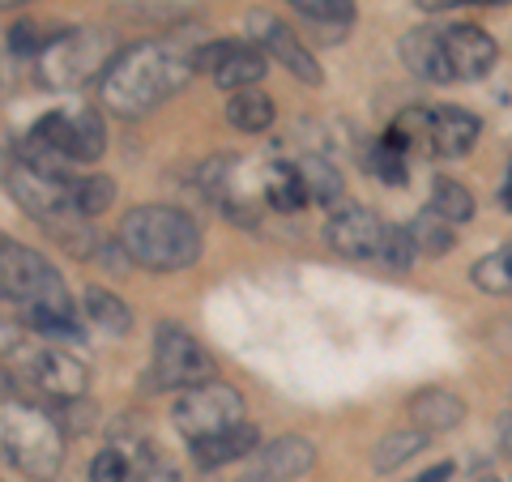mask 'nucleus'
<instances>
[{"label":"nucleus","mask_w":512,"mask_h":482,"mask_svg":"<svg viewBox=\"0 0 512 482\" xmlns=\"http://www.w3.org/2000/svg\"><path fill=\"white\" fill-rule=\"evenodd\" d=\"M197 47L201 43H180V39H146V43L124 47L99 82L103 107L124 120H137L146 111L163 107L171 94H180L192 82Z\"/></svg>","instance_id":"1"},{"label":"nucleus","mask_w":512,"mask_h":482,"mask_svg":"<svg viewBox=\"0 0 512 482\" xmlns=\"http://www.w3.org/2000/svg\"><path fill=\"white\" fill-rule=\"evenodd\" d=\"M0 286H5L9 308H22V316L39 333H47V337H77L82 333L60 273L47 265L39 252L5 239V244H0Z\"/></svg>","instance_id":"2"},{"label":"nucleus","mask_w":512,"mask_h":482,"mask_svg":"<svg viewBox=\"0 0 512 482\" xmlns=\"http://www.w3.org/2000/svg\"><path fill=\"white\" fill-rule=\"evenodd\" d=\"M120 244L128 261L150 273L188 269L201 256V227L171 205H137L120 218Z\"/></svg>","instance_id":"3"},{"label":"nucleus","mask_w":512,"mask_h":482,"mask_svg":"<svg viewBox=\"0 0 512 482\" xmlns=\"http://www.w3.org/2000/svg\"><path fill=\"white\" fill-rule=\"evenodd\" d=\"M0 436H5V457L9 465L30 478V482H52L64 465V431L56 414H43L26 401L5 397V414H0Z\"/></svg>","instance_id":"4"},{"label":"nucleus","mask_w":512,"mask_h":482,"mask_svg":"<svg viewBox=\"0 0 512 482\" xmlns=\"http://www.w3.org/2000/svg\"><path fill=\"white\" fill-rule=\"evenodd\" d=\"M116 56H120V43L107 30H64V35L47 39L39 56V73L47 86L73 90V86L94 82V77L103 82Z\"/></svg>","instance_id":"5"},{"label":"nucleus","mask_w":512,"mask_h":482,"mask_svg":"<svg viewBox=\"0 0 512 482\" xmlns=\"http://www.w3.org/2000/svg\"><path fill=\"white\" fill-rule=\"evenodd\" d=\"M214 380V359L205 355V346L180 325H158L154 333V359H150V372L146 384L158 389H197V384Z\"/></svg>","instance_id":"6"},{"label":"nucleus","mask_w":512,"mask_h":482,"mask_svg":"<svg viewBox=\"0 0 512 482\" xmlns=\"http://www.w3.org/2000/svg\"><path fill=\"white\" fill-rule=\"evenodd\" d=\"M171 419L188 436V444H197V440L222 436V431L244 423V397H239L227 380H205L197 389H184L175 397Z\"/></svg>","instance_id":"7"},{"label":"nucleus","mask_w":512,"mask_h":482,"mask_svg":"<svg viewBox=\"0 0 512 482\" xmlns=\"http://www.w3.org/2000/svg\"><path fill=\"white\" fill-rule=\"evenodd\" d=\"M30 137L47 146L52 154L69 158V163H99L103 150H107V128H103V116L99 111H52V116H43L35 128H30Z\"/></svg>","instance_id":"8"},{"label":"nucleus","mask_w":512,"mask_h":482,"mask_svg":"<svg viewBox=\"0 0 512 482\" xmlns=\"http://www.w3.org/2000/svg\"><path fill=\"white\" fill-rule=\"evenodd\" d=\"M248 35H252V43L261 47L265 56H274L286 73L299 77L303 86H320V64H316V56L299 43V35L282 18H274V13H265V9H252L248 13Z\"/></svg>","instance_id":"9"},{"label":"nucleus","mask_w":512,"mask_h":482,"mask_svg":"<svg viewBox=\"0 0 512 482\" xmlns=\"http://www.w3.org/2000/svg\"><path fill=\"white\" fill-rule=\"evenodd\" d=\"M384 222L363 210V205H346V210H333V218L325 222V244L333 252L350 256V261H372L380 256V244H384Z\"/></svg>","instance_id":"10"},{"label":"nucleus","mask_w":512,"mask_h":482,"mask_svg":"<svg viewBox=\"0 0 512 482\" xmlns=\"http://www.w3.org/2000/svg\"><path fill=\"white\" fill-rule=\"evenodd\" d=\"M444 47H448V60H453V77H461V82H478V77H487L495 69V60H500L495 39L487 35L483 26H470V22L444 30Z\"/></svg>","instance_id":"11"},{"label":"nucleus","mask_w":512,"mask_h":482,"mask_svg":"<svg viewBox=\"0 0 512 482\" xmlns=\"http://www.w3.org/2000/svg\"><path fill=\"white\" fill-rule=\"evenodd\" d=\"M26 376L35 380V389L52 401H73V397H86V367L77 363L73 355H64V350H39L35 359H30Z\"/></svg>","instance_id":"12"},{"label":"nucleus","mask_w":512,"mask_h":482,"mask_svg":"<svg viewBox=\"0 0 512 482\" xmlns=\"http://www.w3.org/2000/svg\"><path fill=\"white\" fill-rule=\"evenodd\" d=\"M316 465V444L308 436H278L269 440L252 465V482H291Z\"/></svg>","instance_id":"13"},{"label":"nucleus","mask_w":512,"mask_h":482,"mask_svg":"<svg viewBox=\"0 0 512 482\" xmlns=\"http://www.w3.org/2000/svg\"><path fill=\"white\" fill-rule=\"evenodd\" d=\"M402 60H406V69L419 77V82H431V86L457 82V77H453V60H448V47H444V35H440V30H431V26L406 30Z\"/></svg>","instance_id":"14"},{"label":"nucleus","mask_w":512,"mask_h":482,"mask_svg":"<svg viewBox=\"0 0 512 482\" xmlns=\"http://www.w3.org/2000/svg\"><path fill=\"white\" fill-rule=\"evenodd\" d=\"M478 133H483V124H478V116H470V111H461L453 103L431 107V146H436L440 158L470 154Z\"/></svg>","instance_id":"15"},{"label":"nucleus","mask_w":512,"mask_h":482,"mask_svg":"<svg viewBox=\"0 0 512 482\" xmlns=\"http://www.w3.org/2000/svg\"><path fill=\"white\" fill-rule=\"evenodd\" d=\"M410 419L419 431L436 436V431H453L461 419H466V401L448 389H423L410 397Z\"/></svg>","instance_id":"16"},{"label":"nucleus","mask_w":512,"mask_h":482,"mask_svg":"<svg viewBox=\"0 0 512 482\" xmlns=\"http://www.w3.org/2000/svg\"><path fill=\"white\" fill-rule=\"evenodd\" d=\"M252 448H261V431L239 423L231 431H222V436H210V440H197L192 444V461L201 465V470H214V465H231V461H244Z\"/></svg>","instance_id":"17"},{"label":"nucleus","mask_w":512,"mask_h":482,"mask_svg":"<svg viewBox=\"0 0 512 482\" xmlns=\"http://www.w3.org/2000/svg\"><path fill=\"white\" fill-rule=\"evenodd\" d=\"M265 77V52L256 43H239V39H231V47H227V56H222V64H218V73H214V82L222 86V90H252L256 82Z\"/></svg>","instance_id":"18"},{"label":"nucleus","mask_w":512,"mask_h":482,"mask_svg":"<svg viewBox=\"0 0 512 482\" xmlns=\"http://www.w3.org/2000/svg\"><path fill=\"white\" fill-rule=\"evenodd\" d=\"M261 184H265V205L274 214H299L303 205H308V188H303L299 163H269L261 171Z\"/></svg>","instance_id":"19"},{"label":"nucleus","mask_w":512,"mask_h":482,"mask_svg":"<svg viewBox=\"0 0 512 482\" xmlns=\"http://www.w3.org/2000/svg\"><path fill=\"white\" fill-rule=\"evenodd\" d=\"M384 141L402 154H436V146H431V107H406L389 124Z\"/></svg>","instance_id":"20"},{"label":"nucleus","mask_w":512,"mask_h":482,"mask_svg":"<svg viewBox=\"0 0 512 482\" xmlns=\"http://www.w3.org/2000/svg\"><path fill=\"white\" fill-rule=\"evenodd\" d=\"M274 99H269L265 90H235L231 103H227V120L239 128V133H265L269 124H274Z\"/></svg>","instance_id":"21"},{"label":"nucleus","mask_w":512,"mask_h":482,"mask_svg":"<svg viewBox=\"0 0 512 482\" xmlns=\"http://www.w3.org/2000/svg\"><path fill=\"white\" fill-rule=\"evenodd\" d=\"M82 312L90 325H99L103 333H128L133 329V312L120 295L103 291V286H86V299H82Z\"/></svg>","instance_id":"22"},{"label":"nucleus","mask_w":512,"mask_h":482,"mask_svg":"<svg viewBox=\"0 0 512 482\" xmlns=\"http://www.w3.org/2000/svg\"><path fill=\"white\" fill-rule=\"evenodd\" d=\"M69 201H73V214L77 218H99L111 210V201H116V180L111 175H77L69 184Z\"/></svg>","instance_id":"23"},{"label":"nucleus","mask_w":512,"mask_h":482,"mask_svg":"<svg viewBox=\"0 0 512 482\" xmlns=\"http://www.w3.org/2000/svg\"><path fill=\"white\" fill-rule=\"evenodd\" d=\"M423 448H427V431H419V427L393 431V436H384V440L376 444L372 465H376V474H393V470H402L410 457H419Z\"/></svg>","instance_id":"24"},{"label":"nucleus","mask_w":512,"mask_h":482,"mask_svg":"<svg viewBox=\"0 0 512 482\" xmlns=\"http://www.w3.org/2000/svg\"><path fill=\"white\" fill-rule=\"evenodd\" d=\"M410 239H414V248H419L423 256H444V252H453L457 244V231H453V222L440 218L436 210H423L419 218L410 222Z\"/></svg>","instance_id":"25"},{"label":"nucleus","mask_w":512,"mask_h":482,"mask_svg":"<svg viewBox=\"0 0 512 482\" xmlns=\"http://www.w3.org/2000/svg\"><path fill=\"white\" fill-rule=\"evenodd\" d=\"M299 175H303V188H308V201L316 205H333L342 197V175L333 163H325L320 154L299 158Z\"/></svg>","instance_id":"26"},{"label":"nucleus","mask_w":512,"mask_h":482,"mask_svg":"<svg viewBox=\"0 0 512 482\" xmlns=\"http://www.w3.org/2000/svg\"><path fill=\"white\" fill-rule=\"evenodd\" d=\"M470 278L478 291H487V295H512V244L483 256V261H474Z\"/></svg>","instance_id":"27"},{"label":"nucleus","mask_w":512,"mask_h":482,"mask_svg":"<svg viewBox=\"0 0 512 482\" xmlns=\"http://www.w3.org/2000/svg\"><path fill=\"white\" fill-rule=\"evenodd\" d=\"M431 210L440 218H448L453 227L457 222H470L474 218V192L457 180H436V188H431Z\"/></svg>","instance_id":"28"},{"label":"nucleus","mask_w":512,"mask_h":482,"mask_svg":"<svg viewBox=\"0 0 512 482\" xmlns=\"http://www.w3.org/2000/svg\"><path fill=\"white\" fill-rule=\"evenodd\" d=\"M90 218H77V214H69V218H56V222H47V231H52L64 248H69L73 256H94L103 244H99V235H94L90 227H86Z\"/></svg>","instance_id":"29"},{"label":"nucleus","mask_w":512,"mask_h":482,"mask_svg":"<svg viewBox=\"0 0 512 482\" xmlns=\"http://www.w3.org/2000/svg\"><path fill=\"white\" fill-rule=\"evenodd\" d=\"M363 163H367V171H372L376 180H384V184H406V154L393 150L384 137L376 141V146H367Z\"/></svg>","instance_id":"30"},{"label":"nucleus","mask_w":512,"mask_h":482,"mask_svg":"<svg viewBox=\"0 0 512 482\" xmlns=\"http://www.w3.org/2000/svg\"><path fill=\"white\" fill-rule=\"evenodd\" d=\"M295 13H303L316 26H350V0H286Z\"/></svg>","instance_id":"31"},{"label":"nucleus","mask_w":512,"mask_h":482,"mask_svg":"<svg viewBox=\"0 0 512 482\" xmlns=\"http://www.w3.org/2000/svg\"><path fill=\"white\" fill-rule=\"evenodd\" d=\"M94 401H86V397H73V401H60V414H56V423H60V431L64 436H86V431L99 423L94 419Z\"/></svg>","instance_id":"32"},{"label":"nucleus","mask_w":512,"mask_h":482,"mask_svg":"<svg viewBox=\"0 0 512 482\" xmlns=\"http://www.w3.org/2000/svg\"><path fill=\"white\" fill-rule=\"evenodd\" d=\"M414 256H419V248H414V239H410L406 227H389V231H384V244H380L376 261H384L389 269H406Z\"/></svg>","instance_id":"33"},{"label":"nucleus","mask_w":512,"mask_h":482,"mask_svg":"<svg viewBox=\"0 0 512 482\" xmlns=\"http://www.w3.org/2000/svg\"><path fill=\"white\" fill-rule=\"evenodd\" d=\"M133 478V461H128L120 448H103L90 461V482H128Z\"/></svg>","instance_id":"34"},{"label":"nucleus","mask_w":512,"mask_h":482,"mask_svg":"<svg viewBox=\"0 0 512 482\" xmlns=\"http://www.w3.org/2000/svg\"><path fill=\"white\" fill-rule=\"evenodd\" d=\"M5 39H9L5 43L9 56H43V47H47V39H35V26L30 22H13Z\"/></svg>","instance_id":"35"},{"label":"nucleus","mask_w":512,"mask_h":482,"mask_svg":"<svg viewBox=\"0 0 512 482\" xmlns=\"http://www.w3.org/2000/svg\"><path fill=\"white\" fill-rule=\"evenodd\" d=\"M133 482H184V478H180V470H171V465L150 457V461H141L133 470Z\"/></svg>","instance_id":"36"},{"label":"nucleus","mask_w":512,"mask_h":482,"mask_svg":"<svg viewBox=\"0 0 512 482\" xmlns=\"http://www.w3.org/2000/svg\"><path fill=\"white\" fill-rule=\"evenodd\" d=\"M453 478V461H440V465H431V470H423L414 482H448Z\"/></svg>","instance_id":"37"},{"label":"nucleus","mask_w":512,"mask_h":482,"mask_svg":"<svg viewBox=\"0 0 512 482\" xmlns=\"http://www.w3.org/2000/svg\"><path fill=\"white\" fill-rule=\"evenodd\" d=\"M500 440H504V453L512 457V414H508V419L500 423Z\"/></svg>","instance_id":"38"},{"label":"nucleus","mask_w":512,"mask_h":482,"mask_svg":"<svg viewBox=\"0 0 512 482\" xmlns=\"http://www.w3.org/2000/svg\"><path fill=\"white\" fill-rule=\"evenodd\" d=\"M500 201H504V210L512 214V171H508V180H504V192H500Z\"/></svg>","instance_id":"39"},{"label":"nucleus","mask_w":512,"mask_h":482,"mask_svg":"<svg viewBox=\"0 0 512 482\" xmlns=\"http://www.w3.org/2000/svg\"><path fill=\"white\" fill-rule=\"evenodd\" d=\"M466 5H483V9H495V5H512V0H466Z\"/></svg>","instance_id":"40"},{"label":"nucleus","mask_w":512,"mask_h":482,"mask_svg":"<svg viewBox=\"0 0 512 482\" xmlns=\"http://www.w3.org/2000/svg\"><path fill=\"white\" fill-rule=\"evenodd\" d=\"M0 5H5V9H18V5H26V0H0Z\"/></svg>","instance_id":"41"}]
</instances>
